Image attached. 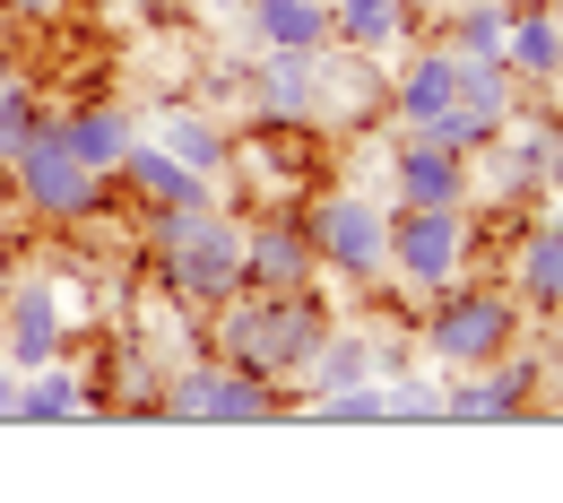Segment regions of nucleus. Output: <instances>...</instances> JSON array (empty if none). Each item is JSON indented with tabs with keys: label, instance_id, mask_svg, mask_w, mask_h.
I'll return each instance as SVG.
<instances>
[{
	"label": "nucleus",
	"instance_id": "nucleus-1",
	"mask_svg": "<svg viewBox=\"0 0 563 503\" xmlns=\"http://www.w3.org/2000/svg\"><path fill=\"white\" fill-rule=\"evenodd\" d=\"M330 339V304L312 287H234L217 304V348L225 364H252V373H303V357Z\"/></svg>",
	"mask_w": 563,
	"mask_h": 503
},
{
	"label": "nucleus",
	"instance_id": "nucleus-2",
	"mask_svg": "<svg viewBox=\"0 0 563 503\" xmlns=\"http://www.w3.org/2000/svg\"><path fill=\"white\" fill-rule=\"evenodd\" d=\"M147 234H156V270H165V295L191 304V313H217L225 295L243 287V226L217 209H147Z\"/></svg>",
	"mask_w": 563,
	"mask_h": 503
},
{
	"label": "nucleus",
	"instance_id": "nucleus-3",
	"mask_svg": "<svg viewBox=\"0 0 563 503\" xmlns=\"http://www.w3.org/2000/svg\"><path fill=\"white\" fill-rule=\"evenodd\" d=\"M520 295L511 287H433V313H424V357L442 364V373H477L494 364L503 348H520Z\"/></svg>",
	"mask_w": 563,
	"mask_h": 503
},
{
	"label": "nucleus",
	"instance_id": "nucleus-4",
	"mask_svg": "<svg viewBox=\"0 0 563 503\" xmlns=\"http://www.w3.org/2000/svg\"><path fill=\"white\" fill-rule=\"evenodd\" d=\"M9 174H18V200L35 217H53V226H87V217L104 209V174L70 147L62 113H44V122L26 131V147L9 156Z\"/></svg>",
	"mask_w": 563,
	"mask_h": 503
},
{
	"label": "nucleus",
	"instance_id": "nucleus-5",
	"mask_svg": "<svg viewBox=\"0 0 563 503\" xmlns=\"http://www.w3.org/2000/svg\"><path fill=\"white\" fill-rule=\"evenodd\" d=\"M303 234H312V261L339 270L355 287L390 278V200H364V192H321L303 209Z\"/></svg>",
	"mask_w": 563,
	"mask_h": 503
},
{
	"label": "nucleus",
	"instance_id": "nucleus-6",
	"mask_svg": "<svg viewBox=\"0 0 563 503\" xmlns=\"http://www.w3.org/2000/svg\"><path fill=\"white\" fill-rule=\"evenodd\" d=\"M390 270L408 287H451L468 270V209H390Z\"/></svg>",
	"mask_w": 563,
	"mask_h": 503
},
{
	"label": "nucleus",
	"instance_id": "nucleus-7",
	"mask_svg": "<svg viewBox=\"0 0 563 503\" xmlns=\"http://www.w3.org/2000/svg\"><path fill=\"white\" fill-rule=\"evenodd\" d=\"M529 408H538V357H511V348L442 391V426H511Z\"/></svg>",
	"mask_w": 563,
	"mask_h": 503
},
{
	"label": "nucleus",
	"instance_id": "nucleus-8",
	"mask_svg": "<svg viewBox=\"0 0 563 503\" xmlns=\"http://www.w3.org/2000/svg\"><path fill=\"white\" fill-rule=\"evenodd\" d=\"M451 96H460V53L451 44H417L399 70L382 78V113L399 131H424L433 113H451Z\"/></svg>",
	"mask_w": 563,
	"mask_h": 503
},
{
	"label": "nucleus",
	"instance_id": "nucleus-9",
	"mask_svg": "<svg viewBox=\"0 0 563 503\" xmlns=\"http://www.w3.org/2000/svg\"><path fill=\"white\" fill-rule=\"evenodd\" d=\"M390 192H399V209H468V156H451V147L424 140V131H399Z\"/></svg>",
	"mask_w": 563,
	"mask_h": 503
},
{
	"label": "nucleus",
	"instance_id": "nucleus-10",
	"mask_svg": "<svg viewBox=\"0 0 563 503\" xmlns=\"http://www.w3.org/2000/svg\"><path fill=\"white\" fill-rule=\"evenodd\" d=\"M113 183H122V192H140L147 209H217V174L183 165L174 147H156L147 131H140V147L113 165Z\"/></svg>",
	"mask_w": 563,
	"mask_h": 503
},
{
	"label": "nucleus",
	"instance_id": "nucleus-11",
	"mask_svg": "<svg viewBox=\"0 0 563 503\" xmlns=\"http://www.w3.org/2000/svg\"><path fill=\"white\" fill-rule=\"evenodd\" d=\"M486 147H494V183H503V192L563 183V122H555V113H511Z\"/></svg>",
	"mask_w": 563,
	"mask_h": 503
},
{
	"label": "nucleus",
	"instance_id": "nucleus-12",
	"mask_svg": "<svg viewBox=\"0 0 563 503\" xmlns=\"http://www.w3.org/2000/svg\"><path fill=\"white\" fill-rule=\"evenodd\" d=\"M0 348H9V364L26 373V364H53L62 348H70V313H62V295L53 287H9L0 295Z\"/></svg>",
	"mask_w": 563,
	"mask_h": 503
},
{
	"label": "nucleus",
	"instance_id": "nucleus-13",
	"mask_svg": "<svg viewBox=\"0 0 563 503\" xmlns=\"http://www.w3.org/2000/svg\"><path fill=\"white\" fill-rule=\"evenodd\" d=\"M503 70L520 78V87H555L563 78V0H511Z\"/></svg>",
	"mask_w": 563,
	"mask_h": 503
},
{
	"label": "nucleus",
	"instance_id": "nucleus-14",
	"mask_svg": "<svg viewBox=\"0 0 563 503\" xmlns=\"http://www.w3.org/2000/svg\"><path fill=\"white\" fill-rule=\"evenodd\" d=\"M321 261H312V234L303 217H261L243 226V287H312Z\"/></svg>",
	"mask_w": 563,
	"mask_h": 503
},
{
	"label": "nucleus",
	"instance_id": "nucleus-15",
	"mask_svg": "<svg viewBox=\"0 0 563 503\" xmlns=\"http://www.w3.org/2000/svg\"><path fill=\"white\" fill-rule=\"evenodd\" d=\"M252 105H261V122H321V53H286V44H261Z\"/></svg>",
	"mask_w": 563,
	"mask_h": 503
},
{
	"label": "nucleus",
	"instance_id": "nucleus-16",
	"mask_svg": "<svg viewBox=\"0 0 563 503\" xmlns=\"http://www.w3.org/2000/svg\"><path fill=\"white\" fill-rule=\"evenodd\" d=\"M408 357H390L382 339H364V330H330L312 357H303V373H295V400H312V391H347V382H382V373H399ZM286 400V408H295Z\"/></svg>",
	"mask_w": 563,
	"mask_h": 503
},
{
	"label": "nucleus",
	"instance_id": "nucleus-17",
	"mask_svg": "<svg viewBox=\"0 0 563 503\" xmlns=\"http://www.w3.org/2000/svg\"><path fill=\"white\" fill-rule=\"evenodd\" d=\"M408 35H417V9H408V0H330V44H339V53L382 62V53L408 44Z\"/></svg>",
	"mask_w": 563,
	"mask_h": 503
},
{
	"label": "nucleus",
	"instance_id": "nucleus-18",
	"mask_svg": "<svg viewBox=\"0 0 563 503\" xmlns=\"http://www.w3.org/2000/svg\"><path fill=\"white\" fill-rule=\"evenodd\" d=\"M451 113L477 131V156H486V140L520 113V78L503 70V62H460V96H451Z\"/></svg>",
	"mask_w": 563,
	"mask_h": 503
},
{
	"label": "nucleus",
	"instance_id": "nucleus-19",
	"mask_svg": "<svg viewBox=\"0 0 563 503\" xmlns=\"http://www.w3.org/2000/svg\"><path fill=\"white\" fill-rule=\"evenodd\" d=\"M269 417H286L278 382H269V373H252V364H225V357H217V373H209V417H200V426H269Z\"/></svg>",
	"mask_w": 563,
	"mask_h": 503
},
{
	"label": "nucleus",
	"instance_id": "nucleus-20",
	"mask_svg": "<svg viewBox=\"0 0 563 503\" xmlns=\"http://www.w3.org/2000/svg\"><path fill=\"white\" fill-rule=\"evenodd\" d=\"M62 131H70V147L96 165V174H104V183H113V165L140 147V113L104 96V105H78V113H62Z\"/></svg>",
	"mask_w": 563,
	"mask_h": 503
},
{
	"label": "nucleus",
	"instance_id": "nucleus-21",
	"mask_svg": "<svg viewBox=\"0 0 563 503\" xmlns=\"http://www.w3.org/2000/svg\"><path fill=\"white\" fill-rule=\"evenodd\" d=\"M87 408H96V391H87L62 357L18 373V426H70V417H87Z\"/></svg>",
	"mask_w": 563,
	"mask_h": 503
},
{
	"label": "nucleus",
	"instance_id": "nucleus-22",
	"mask_svg": "<svg viewBox=\"0 0 563 503\" xmlns=\"http://www.w3.org/2000/svg\"><path fill=\"white\" fill-rule=\"evenodd\" d=\"M243 26L286 53H321L330 44V0H243Z\"/></svg>",
	"mask_w": 563,
	"mask_h": 503
},
{
	"label": "nucleus",
	"instance_id": "nucleus-23",
	"mask_svg": "<svg viewBox=\"0 0 563 503\" xmlns=\"http://www.w3.org/2000/svg\"><path fill=\"white\" fill-rule=\"evenodd\" d=\"M442 18H451V26H442V44H451L460 62H503V26H511V0H451Z\"/></svg>",
	"mask_w": 563,
	"mask_h": 503
},
{
	"label": "nucleus",
	"instance_id": "nucleus-24",
	"mask_svg": "<svg viewBox=\"0 0 563 503\" xmlns=\"http://www.w3.org/2000/svg\"><path fill=\"white\" fill-rule=\"evenodd\" d=\"M156 147H174V156L200 165V174H217V165L234 156V140L217 131V113H191V105H165V113H156Z\"/></svg>",
	"mask_w": 563,
	"mask_h": 503
},
{
	"label": "nucleus",
	"instance_id": "nucleus-25",
	"mask_svg": "<svg viewBox=\"0 0 563 503\" xmlns=\"http://www.w3.org/2000/svg\"><path fill=\"white\" fill-rule=\"evenodd\" d=\"M511 278H520V304H538V313H563V226H538L529 243H520V261H511Z\"/></svg>",
	"mask_w": 563,
	"mask_h": 503
},
{
	"label": "nucleus",
	"instance_id": "nucleus-26",
	"mask_svg": "<svg viewBox=\"0 0 563 503\" xmlns=\"http://www.w3.org/2000/svg\"><path fill=\"white\" fill-rule=\"evenodd\" d=\"M312 426H382V408H390V373L382 382H347V391H312V400H295Z\"/></svg>",
	"mask_w": 563,
	"mask_h": 503
},
{
	"label": "nucleus",
	"instance_id": "nucleus-27",
	"mask_svg": "<svg viewBox=\"0 0 563 503\" xmlns=\"http://www.w3.org/2000/svg\"><path fill=\"white\" fill-rule=\"evenodd\" d=\"M442 391H451L442 373H408V364H399V373H390V408H382V426H442Z\"/></svg>",
	"mask_w": 563,
	"mask_h": 503
},
{
	"label": "nucleus",
	"instance_id": "nucleus-28",
	"mask_svg": "<svg viewBox=\"0 0 563 503\" xmlns=\"http://www.w3.org/2000/svg\"><path fill=\"white\" fill-rule=\"evenodd\" d=\"M209 373L217 364H174V373L156 382V417H165V426H200V417H209Z\"/></svg>",
	"mask_w": 563,
	"mask_h": 503
},
{
	"label": "nucleus",
	"instance_id": "nucleus-29",
	"mask_svg": "<svg viewBox=\"0 0 563 503\" xmlns=\"http://www.w3.org/2000/svg\"><path fill=\"white\" fill-rule=\"evenodd\" d=\"M44 113H53V105H44V96H35L26 78H18V70H0V165H9L18 147H26V131H35Z\"/></svg>",
	"mask_w": 563,
	"mask_h": 503
},
{
	"label": "nucleus",
	"instance_id": "nucleus-30",
	"mask_svg": "<svg viewBox=\"0 0 563 503\" xmlns=\"http://www.w3.org/2000/svg\"><path fill=\"white\" fill-rule=\"evenodd\" d=\"M0 426H18V364L0 373Z\"/></svg>",
	"mask_w": 563,
	"mask_h": 503
},
{
	"label": "nucleus",
	"instance_id": "nucleus-31",
	"mask_svg": "<svg viewBox=\"0 0 563 503\" xmlns=\"http://www.w3.org/2000/svg\"><path fill=\"white\" fill-rule=\"evenodd\" d=\"M87 9H104V18H140V9H156V0H87Z\"/></svg>",
	"mask_w": 563,
	"mask_h": 503
},
{
	"label": "nucleus",
	"instance_id": "nucleus-32",
	"mask_svg": "<svg viewBox=\"0 0 563 503\" xmlns=\"http://www.w3.org/2000/svg\"><path fill=\"white\" fill-rule=\"evenodd\" d=\"M18 18H53V9H70V0H9Z\"/></svg>",
	"mask_w": 563,
	"mask_h": 503
},
{
	"label": "nucleus",
	"instance_id": "nucleus-33",
	"mask_svg": "<svg viewBox=\"0 0 563 503\" xmlns=\"http://www.w3.org/2000/svg\"><path fill=\"white\" fill-rule=\"evenodd\" d=\"M408 9H417V18H442V9H451V0H408Z\"/></svg>",
	"mask_w": 563,
	"mask_h": 503
}]
</instances>
